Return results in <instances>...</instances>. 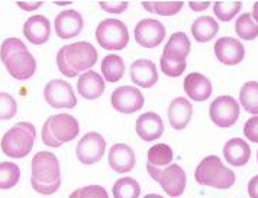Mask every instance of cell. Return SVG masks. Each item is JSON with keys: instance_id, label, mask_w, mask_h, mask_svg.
<instances>
[{"instance_id": "cell-15", "label": "cell", "mask_w": 258, "mask_h": 198, "mask_svg": "<svg viewBox=\"0 0 258 198\" xmlns=\"http://www.w3.org/2000/svg\"><path fill=\"white\" fill-rule=\"evenodd\" d=\"M55 34L61 39H71L80 35L84 26L83 16L74 9H69L61 12L55 18Z\"/></svg>"}, {"instance_id": "cell-1", "label": "cell", "mask_w": 258, "mask_h": 198, "mask_svg": "<svg viewBox=\"0 0 258 198\" xmlns=\"http://www.w3.org/2000/svg\"><path fill=\"white\" fill-rule=\"evenodd\" d=\"M31 185L41 195H51L61 186L58 158L51 152H38L31 162Z\"/></svg>"}, {"instance_id": "cell-6", "label": "cell", "mask_w": 258, "mask_h": 198, "mask_svg": "<svg viewBox=\"0 0 258 198\" xmlns=\"http://www.w3.org/2000/svg\"><path fill=\"white\" fill-rule=\"evenodd\" d=\"M147 171L150 176L160 184L165 194H168L170 197H180L184 192L186 185H187V176L180 165L171 163L165 168H158L151 163H147Z\"/></svg>"}, {"instance_id": "cell-4", "label": "cell", "mask_w": 258, "mask_h": 198, "mask_svg": "<svg viewBox=\"0 0 258 198\" xmlns=\"http://www.w3.org/2000/svg\"><path fill=\"white\" fill-rule=\"evenodd\" d=\"M80 126L76 117L69 113H58L48 117L42 126V142L51 148H59L64 143L71 142L77 138Z\"/></svg>"}, {"instance_id": "cell-30", "label": "cell", "mask_w": 258, "mask_h": 198, "mask_svg": "<svg viewBox=\"0 0 258 198\" xmlns=\"http://www.w3.org/2000/svg\"><path fill=\"white\" fill-rule=\"evenodd\" d=\"M148 163H151L154 166H158V168H165L168 165H171L173 161V149L165 145V143H158L153 148H150L148 151Z\"/></svg>"}, {"instance_id": "cell-12", "label": "cell", "mask_w": 258, "mask_h": 198, "mask_svg": "<svg viewBox=\"0 0 258 198\" xmlns=\"http://www.w3.org/2000/svg\"><path fill=\"white\" fill-rule=\"evenodd\" d=\"M165 36L164 25L155 19H142L135 26V39L144 48H157Z\"/></svg>"}, {"instance_id": "cell-43", "label": "cell", "mask_w": 258, "mask_h": 198, "mask_svg": "<svg viewBox=\"0 0 258 198\" xmlns=\"http://www.w3.org/2000/svg\"><path fill=\"white\" fill-rule=\"evenodd\" d=\"M251 15H252V19L255 21V24L258 25V2L254 3V8H252V13Z\"/></svg>"}, {"instance_id": "cell-32", "label": "cell", "mask_w": 258, "mask_h": 198, "mask_svg": "<svg viewBox=\"0 0 258 198\" xmlns=\"http://www.w3.org/2000/svg\"><path fill=\"white\" fill-rule=\"evenodd\" d=\"M183 2H142L147 12L157 13L160 16H174L183 8Z\"/></svg>"}, {"instance_id": "cell-25", "label": "cell", "mask_w": 258, "mask_h": 198, "mask_svg": "<svg viewBox=\"0 0 258 198\" xmlns=\"http://www.w3.org/2000/svg\"><path fill=\"white\" fill-rule=\"evenodd\" d=\"M218 31H219V25L211 16H200L191 25V34L200 44L209 42L216 36Z\"/></svg>"}, {"instance_id": "cell-40", "label": "cell", "mask_w": 258, "mask_h": 198, "mask_svg": "<svg viewBox=\"0 0 258 198\" xmlns=\"http://www.w3.org/2000/svg\"><path fill=\"white\" fill-rule=\"evenodd\" d=\"M18 6L24 11L31 12V11H36L38 8H41L42 2H18Z\"/></svg>"}, {"instance_id": "cell-5", "label": "cell", "mask_w": 258, "mask_h": 198, "mask_svg": "<svg viewBox=\"0 0 258 198\" xmlns=\"http://www.w3.org/2000/svg\"><path fill=\"white\" fill-rule=\"evenodd\" d=\"M36 138V129L29 122H19L2 138V151L13 159H22L32 151Z\"/></svg>"}, {"instance_id": "cell-3", "label": "cell", "mask_w": 258, "mask_h": 198, "mask_svg": "<svg viewBox=\"0 0 258 198\" xmlns=\"http://www.w3.org/2000/svg\"><path fill=\"white\" fill-rule=\"evenodd\" d=\"M195 179L198 184L205 186H212L218 189H229L234 186L235 172L225 166L219 156L209 155L203 158L195 171Z\"/></svg>"}, {"instance_id": "cell-37", "label": "cell", "mask_w": 258, "mask_h": 198, "mask_svg": "<svg viewBox=\"0 0 258 198\" xmlns=\"http://www.w3.org/2000/svg\"><path fill=\"white\" fill-rule=\"evenodd\" d=\"M80 198H109V195L103 186L87 185L80 188Z\"/></svg>"}, {"instance_id": "cell-17", "label": "cell", "mask_w": 258, "mask_h": 198, "mask_svg": "<svg viewBox=\"0 0 258 198\" xmlns=\"http://www.w3.org/2000/svg\"><path fill=\"white\" fill-rule=\"evenodd\" d=\"M109 165L119 174H126L135 166V152L126 143H115L109 151Z\"/></svg>"}, {"instance_id": "cell-13", "label": "cell", "mask_w": 258, "mask_h": 198, "mask_svg": "<svg viewBox=\"0 0 258 198\" xmlns=\"http://www.w3.org/2000/svg\"><path fill=\"white\" fill-rule=\"evenodd\" d=\"M215 55L223 65H238L245 57V48L242 42L231 36L219 38L215 42Z\"/></svg>"}, {"instance_id": "cell-8", "label": "cell", "mask_w": 258, "mask_h": 198, "mask_svg": "<svg viewBox=\"0 0 258 198\" xmlns=\"http://www.w3.org/2000/svg\"><path fill=\"white\" fill-rule=\"evenodd\" d=\"M209 115L219 128H231L239 119V105L231 95H219L211 103Z\"/></svg>"}, {"instance_id": "cell-31", "label": "cell", "mask_w": 258, "mask_h": 198, "mask_svg": "<svg viewBox=\"0 0 258 198\" xmlns=\"http://www.w3.org/2000/svg\"><path fill=\"white\" fill-rule=\"evenodd\" d=\"M21 169L16 163L0 162V189H11L19 182Z\"/></svg>"}, {"instance_id": "cell-23", "label": "cell", "mask_w": 258, "mask_h": 198, "mask_svg": "<svg viewBox=\"0 0 258 198\" xmlns=\"http://www.w3.org/2000/svg\"><path fill=\"white\" fill-rule=\"evenodd\" d=\"M77 91L86 100H96L105 91V80L96 71H86L79 77Z\"/></svg>"}, {"instance_id": "cell-47", "label": "cell", "mask_w": 258, "mask_h": 198, "mask_svg": "<svg viewBox=\"0 0 258 198\" xmlns=\"http://www.w3.org/2000/svg\"><path fill=\"white\" fill-rule=\"evenodd\" d=\"M257 161H258V152H257Z\"/></svg>"}, {"instance_id": "cell-42", "label": "cell", "mask_w": 258, "mask_h": 198, "mask_svg": "<svg viewBox=\"0 0 258 198\" xmlns=\"http://www.w3.org/2000/svg\"><path fill=\"white\" fill-rule=\"evenodd\" d=\"M188 6L195 12H202V11H206L211 6V2H188Z\"/></svg>"}, {"instance_id": "cell-11", "label": "cell", "mask_w": 258, "mask_h": 198, "mask_svg": "<svg viewBox=\"0 0 258 198\" xmlns=\"http://www.w3.org/2000/svg\"><path fill=\"white\" fill-rule=\"evenodd\" d=\"M110 102H112L113 109L119 113L131 115V113L141 110L145 103V98L140 88H135L131 85H122V87H117L112 93Z\"/></svg>"}, {"instance_id": "cell-45", "label": "cell", "mask_w": 258, "mask_h": 198, "mask_svg": "<svg viewBox=\"0 0 258 198\" xmlns=\"http://www.w3.org/2000/svg\"><path fill=\"white\" fill-rule=\"evenodd\" d=\"M55 5H59V6H70L71 2H55Z\"/></svg>"}, {"instance_id": "cell-28", "label": "cell", "mask_w": 258, "mask_h": 198, "mask_svg": "<svg viewBox=\"0 0 258 198\" xmlns=\"http://www.w3.org/2000/svg\"><path fill=\"white\" fill-rule=\"evenodd\" d=\"M239 102L245 112L258 116V82L248 81L242 85L239 93Z\"/></svg>"}, {"instance_id": "cell-7", "label": "cell", "mask_w": 258, "mask_h": 198, "mask_svg": "<svg viewBox=\"0 0 258 198\" xmlns=\"http://www.w3.org/2000/svg\"><path fill=\"white\" fill-rule=\"evenodd\" d=\"M96 39L107 51H120L129 42L128 28L119 19H105L96 29Z\"/></svg>"}, {"instance_id": "cell-18", "label": "cell", "mask_w": 258, "mask_h": 198, "mask_svg": "<svg viewBox=\"0 0 258 198\" xmlns=\"http://www.w3.org/2000/svg\"><path fill=\"white\" fill-rule=\"evenodd\" d=\"M137 133L142 140L145 142H153L163 136L164 133V123L163 119L157 113L148 112L144 113L137 119Z\"/></svg>"}, {"instance_id": "cell-34", "label": "cell", "mask_w": 258, "mask_h": 198, "mask_svg": "<svg viewBox=\"0 0 258 198\" xmlns=\"http://www.w3.org/2000/svg\"><path fill=\"white\" fill-rule=\"evenodd\" d=\"M21 51H28V48L19 38H8L3 41L2 47H0V59L2 62H5L8 58H11L12 55L21 52Z\"/></svg>"}, {"instance_id": "cell-24", "label": "cell", "mask_w": 258, "mask_h": 198, "mask_svg": "<svg viewBox=\"0 0 258 198\" xmlns=\"http://www.w3.org/2000/svg\"><path fill=\"white\" fill-rule=\"evenodd\" d=\"M223 158L232 166H244L251 158V148L244 139L234 138L225 143Z\"/></svg>"}, {"instance_id": "cell-21", "label": "cell", "mask_w": 258, "mask_h": 198, "mask_svg": "<svg viewBox=\"0 0 258 198\" xmlns=\"http://www.w3.org/2000/svg\"><path fill=\"white\" fill-rule=\"evenodd\" d=\"M184 93L195 102H205L211 97L212 82L208 77L199 72H190L184 78Z\"/></svg>"}, {"instance_id": "cell-22", "label": "cell", "mask_w": 258, "mask_h": 198, "mask_svg": "<svg viewBox=\"0 0 258 198\" xmlns=\"http://www.w3.org/2000/svg\"><path fill=\"white\" fill-rule=\"evenodd\" d=\"M191 116H193V107L191 103L184 97H177L168 106V122L171 128L176 130H183L187 128Z\"/></svg>"}, {"instance_id": "cell-44", "label": "cell", "mask_w": 258, "mask_h": 198, "mask_svg": "<svg viewBox=\"0 0 258 198\" xmlns=\"http://www.w3.org/2000/svg\"><path fill=\"white\" fill-rule=\"evenodd\" d=\"M69 198H80V188H77L74 192H71V195Z\"/></svg>"}, {"instance_id": "cell-36", "label": "cell", "mask_w": 258, "mask_h": 198, "mask_svg": "<svg viewBox=\"0 0 258 198\" xmlns=\"http://www.w3.org/2000/svg\"><path fill=\"white\" fill-rule=\"evenodd\" d=\"M160 65H161V71L164 72L167 77H173V78H177L180 77L184 70H186V62H171V61H167L165 58L161 57L160 59Z\"/></svg>"}, {"instance_id": "cell-9", "label": "cell", "mask_w": 258, "mask_h": 198, "mask_svg": "<svg viewBox=\"0 0 258 198\" xmlns=\"http://www.w3.org/2000/svg\"><path fill=\"white\" fill-rule=\"evenodd\" d=\"M44 98L54 109H73L77 106V97L70 84L64 80H52L44 88Z\"/></svg>"}, {"instance_id": "cell-10", "label": "cell", "mask_w": 258, "mask_h": 198, "mask_svg": "<svg viewBox=\"0 0 258 198\" xmlns=\"http://www.w3.org/2000/svg\"><path fill=\"white\" fill-rule=\"evenodd\" d=\"M106 151L105 138L97 132H89L83 136L77 145V158L84 165H93L99 162Z\"/></svg>"}, {"instance_id": "cell-26", "label": "cell", "mask_w": 258, "mask_h": 198, "mask_svg": "<svg viewBox=\"0 0 258 198\" xmlns=\"http://www.w3.org/2000/svg\"><path fill=\"white\" fill-rule=\"evenodd\" d=\"M102 74L107 82H117L125 74V62L119 55H107L102 61Z\"/></svg>"}, {"instance_id": "cell-46", "label": "cell", "mask_w": 258, "mask_h": 198, "mask_svg": "<svg viewBox=\"0 0 258 198\" xmlns=\"http://www.w3.org/2000/svg\"><path fill=\"white\" fill-rule=\"evenodd\" d=\"M144 198H164V197H161V195H158V194H148V195H145Z\"/></svg>"}, {"instance_id": "cell-35", "label": "cell", "mask_w": 258, "mask_h": 198, "mask_svg": "<svg viewBox=\"0 0 258 198\" xmlns=\"http://www.w3.org/2000/svg\"><path fill=\"white\" fill-rule=\"evenodd\" d=\"M18 103L13 95L8 93H0V120H11L16 116Z\"/></svg>"}, {"instance_id": "cell-2", "label": "cell", "mask_w": 258, "mask_h": 198, "mask_svg": "<svg viewBox=\"0 0 258 198\" xmlns=\"http://www.w3.org/2000/svg\"><path fill=\"white\" fill-rule=\"evenodd\" d=\"M99 54L90 42H73L57 52V67L66 77H79L80 72L89 71L97 62Z\"/></svg>"}, {"instance_id": "cell-41", "label": "cell", "mask_w": 258, "mask_h": 198, "mask_svg": "<svg viewBox=\"0 0 258 198\" xmlns=\"http://www.w3.org/2000/svg\"><path fill=\"white\" fill-rule=\"evenodd\" d=\"M248 194L251 198H258V175L248 182Z\"/></svg>"}, {"instance_id": "cell-16", "label": "cell", "mask_w": 258, "mask_h": 198, "mask_svg": "<svg viewBox=\"0 0 258 198\" xmlns=\"http://www.w3.org/2000/svg\"><path fill=\"white\" fill-rule=\"evenodd\" d=\"M24 35L25 38L34 44V45H42L48 42L51 36V25L49 21L44 15H35L26 19L24 24Z\"/></svg>"}, {"instance_id": "cell-27", "label": "cell", "mask_w": 258, "mask_h": 198, "mask_svg": "<svg viewBox=\"0 0 258 198\" xmlns=\"http://www.w3.org/2000/svg\"><path fill=\"white\" fill-rule=\"evenodd\" d=\"M113 198H140L141 195V185L137 179L125 176L117 179L112 188Z\"/></svg>"}, {"instance_id": "cell-29", "label": "cell", "mask_w": 258, "mask_h": 198, "mask_svg": "<svg viewBox=\"0 0 258 198\" xmlns=\"http://www.w3.org/2000/svg\"><path fill=\"white\" fill-rule=\"evenodd\" d=\"M235 32L244 41H254L258 36V25L252 19L251 13L241 15L235 22Z\"/></svg>"}, {"instance_id": "cell-38", "label": "cell", "mask_w": 258, "mask_h": 198, "mask_svg": "<svg viewBox=\"0 0 258 198\" xmlns=\"http://www.w3.org/2000/svg\"><path fill=\"white\" fill-rule=\"evenodd\" d=\"M244 135L248 140L251 142H258V116L251 117L245 122L244 126Z\"/></svg>"}, {"instance_id": "cell-39", "label": "cell", "mask_w": 258, "mask_h": 198, "mask_svg": "<svg viewBox=\"0 0 258 198\" xmlns=\"http://www.w3.org/2000/svg\"><path fill=\"white\" fill-rule=\"evenodd\" d=\"M99 5L102 6V9L105 12L109 13H122L128 9V2L122 0V2H110V0H106V2H99Z\"/></svg>"}, {"instance_id": "cell-19", "label": "cell", "mask_w": 258, "mask_h": 198, "mask_svg": "<svg viewBox=\"0 0 258 198\" xmlns=\"http://www.w3.org/2000/svg\"><path fill=\"white\" fill-rule=\"evenodd\" d=\"M131 80L141 88H150L158 81V71L153 61L137 59L131 65Z\"/></svg>"}, {"instance_id": "cell-33", "label": "cell", "mask_w": 258, "mask_h": 198, "mask_svg": "<svg viewBox=\"0 0 258 198\" xmlns=\"http://www.w3.org/2000/svg\"><path fill=\"white\" fill-rule=\"evenodd\" d=\"M241 2H226V0H219L213 3V12L216 15L218 19H221L222 22H229L232 21L238 12L241 11Z\"/></svg>"}, {"instance_id": "cell-14", "label": "cell", "mask_w": 258, "mask_h": 198, "mask_svg": "<svg viewBox=\"0 0 258 198\" xmlns=\"http://www.w3.org/2000/svg\"><path fill=\"white\" fill-rule=\"evenodd\" d=\"M3 64L8 72L15 80H19V81L29 80L31 77H34L36 71V61L29 51H21L12 55L11 58L6 59Z\"/></svg>"}, {"instance_id": "cell-20", "label": "cell", "mask_w": 258, "mask_h": 198, "mask_svg": "<svg viewBox=\"0 0 258 198\" xmlns=\"http://www.w3.org/2000/svg\"><path fill=\"white\" fill-rule=\"evenodd\" d=\"M191 49V44L184 32H176L170 36L168 42L165 44L163 58L171 62H186Z\"/></svg>"}]
</instances>
